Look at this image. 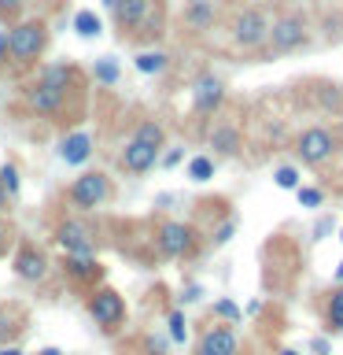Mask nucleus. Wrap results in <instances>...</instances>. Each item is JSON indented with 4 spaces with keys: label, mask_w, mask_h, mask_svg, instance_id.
Listing matches in <instances>:
<instances>
[{
    "label": "nucleus",
    "mask_w": 343,
    "mask_h": 355,
    "mask_svg": "<svg viewBox=\"0 0 343 355\" xmlns=\"http://www.w3.org/2000/svg\"><path fill=\"white\" fill-rule=\"evenodd\" d=\"M163 144H166V130H163V122L144 119L140 126L129 133V141L122 144V152H118V166H122L126 174H148L151 166L159 163Z\"/></svg>",
    "instance_id": "nucleus-1"
},
{
    "label": "nucleus",
    "mask_w": 343,
    "mask_h": 355,
    "mask_svg": "<svg viewBox=\"0 0 343 355\" xmlns=\"http://www.w3.org/2000/svg\"><path fill=\"white\" fill-rule=\"evenodd\" d=\"M48 49V22L44 19H15L8 30V60L15 67H33Z\"/></svg>",
    "instance_id": "nucleus-2"
},
{
    "label": "nucleus",
    "mask_w": 343,
    "mask_h": 355,
    "mask_svg": "<svg viewBox=\"0 0 343 355\" xmlns=\"http://www.w3.org/2000/svg\"><path fill=\"white\" fill-rule=\"evenodd\" d=\"M85 311L104 333H118L129 318L126 300H122V293H115L111 285H93V293L85 300Z\"/></svg>",
    "instance_id": "nucleus-3"
},
{
    "label": "nucleus",
    "mask_w": 343,
    "mask_h": 355,
    "mask_svg": "<svg viewBox=\"0 0 343 355\" xmlns=\"http://www.w3.org/2000/svg\"><path fill=\"white\" fill-rule=\"evenodd\" d=\"M155 0H118L115 8V26L122 37H159V15L151 19Z\"/></svg>",
    "instance_id": "nucleus-4"
},
{
    "label": "nucleus",
    "mask_w": 343,
    "mask_h": 355,
    "mask_svg": "<svg viewBox=\"0 0 343 355\" xmlns=\"http://www.w3.org/2000/svg\"><path fill=\"white\" fill-rule=\"evenodd\" d=\"M111 196H115V185H111V178L104 171H85L66 185V200H71L77 211H96V207H104Z\"/></svg>",
    "instance_id": "nucleus-5"
},
{
    "label": "nucleus",
    "mask_w": 343,
    "mask_h": 355,
    "mask_svg": "<svg viewBox=\"0 0 343 355\" xmlns=\"http://www.w3.org/2000/svg\"><path fill=\"white\" fill-rule=\"evenodd\" d=\"M155 244H159V252L166 259H192L199 252V233H196V226H188V222L166 218V222H159V230H155Z\"/></svg>",
    "instance_id": "nucleus-6"
},
{
    "label": "nucleus",
    "mask_w": 343,
    "mask_h": 355,
    "mask_svg": "<svg viewBox=\"0 0 343 355\" xmlns=\"http://www.w3.org/2000/svg\"><path fill=\"white\" fill-rule=\"evenodd\" d=\"M340 152V133L328 126H310L295 137V155L303 166H321Z\"/></svg>",
    "instance_id": "nucleus-7"
},
{
    "label": "nucleus",
    "mask_w": 343,
    "mask_h": 355,
    "mask_svg": "<svg viewBox=\"0 0 343 355\" xmlns=\"http://www.w3.org/2000/svg\"><path fill=\"white\" fill-rule=\"evenodd\" d=\"M306 19L295 15V11H288V15H277L270 22V30H266V49L270 52H295L306 44Z\"/></svg>",
    "instance_id": "nucleus-8"
},
{
    "label": "nucleus",
    "mask_w": 343,
    "mask_h": 355,
    "mask_svg": "<svg viewBox=\"0 0 343 355\" xmlns=\"http://www.w3.org/2000/svg\"><path fill=\"white\" fill-rule=\"evenodd\" d=\"M266 30H270V19H266L262 8H243L237 19H232V44L243 52H254L266 44Z\"/></svg>",
    "instance_id": "nucleus-9"
},
{
    "label": "nucleus",
    "mask_w": 343,
    "mask_h": 355,
    "mask_svg": "<svg viewBox=\"0 0 343 355\" xmlns=\"http://www.w3.org/2000/svg\"><path fill=\"white\" fill-rule=\"evenodd\" d=\"M55 244L63 248V255H96V233L77 218H63L55 226Z\"/></svg>",
    "instance_id": "nucleus-10"
},
{
    "label": "nucleus",
    "mask_w": 343,
    "mask_h": 355,
    "mask_svg": "<svg viewBox=\"0 0 343 355\" xmlns=\"http://www.w3.org/2000/svg\"><path fill=\"white\" fill-rule=\"evenodd\" d=\"M225 104V82L214 71H203L192 82V107L196 115H214V111Z\"/></svg>",
    "instance_id": "nucleus-11"
},
{
    "label": "nucleus",
    "mask_w": 343,
    "mask_h": 355,
    "mask_svg": "<svg viewBox=\"0 0 343 355\" xmlns=\"http://www.w3.org/2000/svg\"><path fill=\"white\" fill-rule=\"evenodd\" d=\"M15 277L19 282H30V285H37L48 277V255H44L33 241H22L19 244V252H15Z\"/></svg>",
    "instance_id": "nucleus-12"
},
{
    "label": "nucleus",
    "mask_w": 343,
    "mask_h": 355,
    "mask_svg": "<svg viewBox=\"0 0 343 355\" xmlns=\"http://www.w3.org/2000/svg\"><path fill=\"white\" fill-rule=\"evenodd\" d=\"M196 355H240L237 329L221 326V322L207 326L203 333H199V340H196Z\"/></svg>",
    "instance_id": "nucleus-13"
},
{
    "label": "nucleus",
    "mask_w": 343,
    "mask_h": 355,
    "mask_svg": "<svg viewBox=\"0 0 343 355\" xmlns=\"http://www.w3.org/2000/svg\"><path fill=\"white\" fill-rule=\"evenodd\" d=\"M26 104L37 111V115H44V119H59L63 107H66V93L37 78L33 85H26Z\"/></svg>",
    "instance_id": "nucleus-14"
},
{
    "label": "nucleus",
    "mask_w": 343,
    "mask_h": 355,
    "mask_svg": "<svg viewBox=\"0 0 343 355\" xmlns=\"http://www.w3.org/2000/svg\"><path fill=\"white\" fill-rule=\"evenodd\" d=\"M63 274L71 277L74 285H100L104 277V266H100L96 255H63Z\"/></svg>",
    "instance_id": "nucleus-15"
},
{
    "label": "nucleus",
    "mask_w": 343,
    "mask_h": 355,
    "mask_svg": "<svg viewBox=\"0 0 343 355\" xmlns=\"http://www.w3.org/2000/svg\"><path fill=\"white\" fill-rule=\"evenodd\" d=\"M89 155H93V133L74 130L59 141V159L66 166H82V163H89Z\"/></svg>",
    "instance_id": "nucleus-16"
},
{
    "label": "nucleus",
    "mask_w": 343,
    "mask_h": 355,
    "mask_svg": "<svg viewBox=\"0 0 343 355\" xmlns=\"http://www.w3.org/2000/svg\"><path fill=\"white\" fill-rule=\"evenodd\" d=\"M26 329V315L19 304H0V344H15Z\"/></svg>",
    "instance_id": "nucleus-17"
},
{
    "label": "nucleus",
    "mask_w": 343,
    "mask_h": 355,
    "mask_svg": "<svg viewBox=\"0 0 343 355\" xmlns=\"http://www.w3.org/2000/svg\"><path fill=\"white\" fill-rule=\"evenodd\" d=\"M207 144L214 148V155H237V152H240V144H243V137H240V130H237V126H229V122H218V126L210 130Z\"/></svg>",
    "instance_id": "nucleus-18"
},
{
    "label": "nucleus",
    "mask_w": 343,
    "mask_h": 355,
    "mask_svg": "<svg viewBox=\"0 0 343 355\" xmlns=\"http://www.w3.org/2000/svg\"><path fill=\"white\" fill-rule=\"evenodd\" d=\"M214 19H218L214 0H188L185 4V26L188 30H210Z\"/></svg>",
    "instance_id": "nucleus-19"
},
{
    "label": "nucleus",
    "mask_w": 343,
    "mask_h": 355,
    "mask_svg": "<svg viewBox=\"0 0 343 355\" xmlns=\"http://www.w3.org/2000/svg\"><path fill=\"white\" fill-rule=\"evenodd\" d=\"M133 67H137L140 74H163L166 67H170V55L163 49H144V52L133 55Z\"/></svg>",
    "instance_id": "nucleus-20"
},
{
    "label": "nucleus",
    "mask_w": 343,
    "mask_h": 355,
    "mask_svg": "<svg viewBox=\"0 0 343 355\" xmlns=\"http://www.w3.org/2000/svg\"><path fill=\"white\" fill-rule=\"evenodd\" d=\"M325 329L343 333V285H336L325 300Z\"/></svg>",
    "instance_id": "nucleus-21"
},
{
    "label": "nucleus",
    "mask_w": 343,
    "mask_h": 355,
    "mask_svg": "<svg viewBox=\"0 0 343 355\" xmlns=\"http://www.w3.org/2000/svg\"><path fill=\"white\" fill-rule=\"evenodd\" d=\"M41 82H48L55 89H63V93H71V85H74V67H66V63H48V67H41Z\"/></svg>",
    "instance_id": "nucleus-22"
},
{
    "label": "nucleus",
    "mask_w": 343,
    "mask_h": 355,
    "mask_svg": "<svg viewBox=\"0 0 343 355\" xmlns=\"http://www.w3.org/2000/svg\"><path fill=\"white\" fill-rule=\"evenodd\" d=\"M100 30H104V26H100V15H96V11H77V15H74V33H77V37H96V33Z\"/></svg>",
    "instance_id": "nucleus-23"
},
{
    "label": "nucleus",
    "mask_w": 343,
    "mask_h": 355,
    "mask_svg": "<svg viewBox=\"0 0 343 355\" xmlns=\"http://www.w3.org/2000/svg\"><path fill=\"white\" fill-rule=\"evenodd\" d=\"M188 178L192 182H210L214 178V155H192L188 159Z\"/></svg>",
    "instance_id": "nucleus-24"
},
{
    "label": "nucleus",
    "mask_w": 343,
    "mask_h": 355,
    "mask_svg": "<svg viewBox=\"0 0 343 355\" xmlns=\"http://www.w3.org/2000/svg\"><path fill=\"white\" fill-rule=\"evenodd\" d=\"M0 189H4V193L11 196V200H19V189H22V178H19V166L15 163H4L0 166Z\"/></svg>",
    "instance_id": "nucleus-25"
},
{
    "label": "nucleus",
    "mask_w": 343,
    "mask_h": 355,
    "mask_svg": "<svg viewBox=\"0 0 343 355\" xmlns=\"http://www.w3.org/2000/svg\"><path fill=\"white\" fill-rule=\"evenodd\" d=\"M96 82L100 85H115L118 82V63L115 60H111V55H104V60H96Z\"/></svg>",
    "instance_id": "nucleus-26"
},
{
    "label": "nucleus",
    "mask_w": 343,
    "mask_h": 355,
    "mask_svg": "<svg viewBox=\"0 0 343 355\" xmlns=\"http://www.w3.org/2000/svg\"><path fill=\"white\" fill-rule=\"evenodd\" d=\"M273 182H277V189H299L303 182H299V171L295 166H277L273 171Z\"/></svg>",
    "instance_id": "nucleus-27"
},
{
    "label": "nucleus",
    "mask_w": 343,
    "mask_h": 355,
    "mask_svg": "<svg viewBox=\"0 0 343 355\" xmlns=\"http://www.w3.org/2000/svg\"><path fill=\"white\" fill-rule=\"evenodd\" d=\"M295 196H299V204H303V207H321V204H325V193L314 189V185H299Z\"/></svg>",
    "instance_id": "nucleus-28"
},
{
    "label": "nucleus",
    "mask_w": 343,
    "mask_h": 355,
    "mask_svg": "<svg viewBox=\"0 0 343 355\" xmlns=\"http://www.w3.org/2000/svg\"><path fill=\"white\" fill-rule=\"evenodd\" d=\"M144 355H170V340L166 337H155V333H148V337L140 340Z\"/></svg>",
    "instance_id": "nucleus-29"
},
{
    "label": "nucleus",
    "mask_w": 343,
    "mask_h": 355,
    "mask_svg": "<svg viewBox=\"0 0 343 355\" xmlns=\"http://www.w3.org/2000/svg\"><path fill=\"white\" fill-rule=\"evenodd\" d=\"M188 337V318H185V311H170V340L181 344Z\"/></svg>",
    "instance_id": "nucleus-30"
},
{
    "label": "nucleus",
    "mask_w": 343,
    "mask_h": 355,
    "mask_svg": "<svg viewBox=\"0 0 343 355\" xmlns=\"http://www.w3.org/2000/svg\"><path fill=\"white\" fill-rule=\"evenodd\" d=\"M22 8H26V0H0V19L11 26V22L22 15Z\"/></svg>",
    "instance_id": "nucleus-31"
},
{
    "label": "nucleus",
    "mask_w": 343,
    "mask_h": 355,
    "mask_svg": "<svg viewBox=\"0 0 343 355\" xmlns=\"http://www.w3.org/2000/svg\"><path fill=\"white\" fill-rule=\"evenodd\" d=\"M214 315H218V318H229V322H240L243 311L232 304V300H218V304H214Z\"/></svg>",
    "instance_id": "nucleus-32"
},
{
    "label": "nucleus",
    "mask_w": 343,
    "mask_h": 355,
    "mask_svg": "<svg viewBox=\"0 0 343 355\" xmlns=\"http://www.w3.org/2000/svg\"><path fill=\"white\" fill-rule=\"evenodd\" d=\"M232 233H237V218H225V222H221V226L214 230V244H225Z\"/></svg>",
    "instance_id": "nucleus-33"
},
{
    "label": "nucleus",
    "mask_w": 343,
    "mask_h": 355,
    "mask_svg": "<svg viewBox=\"0 0 343 355\" xmlns=\"http://www.w3.org/2000/svg\"><path fill=\"white\" fill-rule=\"evenodd\" d=\"M8 244H11V226H8L4 218H0V255L8 252Z\"/></svg>",
    "instance_id": "nucleus-34"
},
{
    "label": "nucleus",
    "mask_w": 343,
    "mask_h": 355,
    "mask_svg": "<svg viewBox=\"0 0 343 355\" xmlns=\"http://www.w3.org/2000/svg\"><path fill=\"white\" fill-rule=\"evenodd\" d=\"M199 296H203V288H199V285H188L185 293H181V304H196Z\"/></svg>",
    "instance_id": "nucleus-35"
},
{
    "label": "nucleus",
    "mask_w": 343,
    "mask_h": 355,
    "mask_svg": "<svg viewBox=\"0 0 343 355\" xmlns=\"http://www.w3.org/2000/svg\"><path fill=\"white\" fill-rule=\"evenodd\" d=\"M310 352H314V355H328V340H325V337L310 340Z\"/></svg>",
    "instance_id": "nucleus-36"
},
{
    "label": "nucleus",
    "mask_w": 343,
    "mask_h": 355,
    "mask_svg": "<svg viewBox=\"0 0 343 355\" xmlns=\"http://www.w3.org/2000/svg\"><path fill=\"white\" fill-rule=\"evenodd\" d=\"M177 163H181V148H174V152L163 155V166H177Z\"/></svg>",
    "instance_id": "nucleus-37"
},
{
    "label": "nucleus",
    "mask_w": 343,
    "mask_h": 355,
    "mask_svg": "<svg viewBox=\"0 0 343 355\" xmlns=\"http://www.w3.org/2000/svg\"><path fill=\"white\" fill-rule=\"evenodd\" d=\"M8 63V30H0V67Z\"/></svg>",
    "instance_id": "nucleus-38"
},
{
    "label": "nucleus",
    "mask_w": 343,
    "mask_h": 355,
    "mask_svg": "<svg viewBox=\"0 0 343 355\" xmlns=\"http://www.w3.org/2000/svg\"><path fill=\"white\" fill-rule=\"evenodd\" d=\"M0 355H22L19 344H0Z\"/></svg>",
    "instance_id": "nucleus-39"
},
{
    "label": "nucleus",
    "mask_w": 343,
    "mask_h": 355,
    "mask_svg": "<svg viewBox=\"0 0 343 355\" xmlns=\"http://www.w3.org/2000/svg\"><path fill=\"white\" fill-rule=\"evenodd\" d=\"M328 230H332V218H321V222H317V230H314V233H317V237H321V233H328Z\"/></svg>",
    "instance_id": "nucleus-40"
},
{
    "label": "nucleus",
    "mask_w": 343,
    "mask_h": 355,
    "mask_svg": "<svg viewBox=\"0 0 343 355\" xmlns=\"http://www.w3.org/2000/svg\"><path fill=\"white\" fill-rule=\"evenodd\" d=\"M8 204H11V196L4 193V189H0V215H4V211H8Z\"/></svg>",
    "instance_id": "nucleus-41"
},
{
    "label": "nucleus",
    "mask_w": 343,
    "mask_h": 355,
    "mask_svg": "<svg viewBox=\"0 0 343 355\" xmlns=\"http://www.w3.org/2000/svg\"><path fill=\"white\" fill-rule=\"evenodd\" d=\"M37 355H63V352H59V348H41Z\"/></svg>",
    "instance_id": "nucleus-42"
},
{
    "label": "nucleus",
    "mask_w": 343,
    "mask_h": 355,
    "mask_svg": "<svg viewBox=\"0 0 343 355\" xmlns=\"http://www.w3.org/2000/svg\"><path fill=\"white\" fill-rule=\"evenodd\" d=\"M336 282L343 285V259H340V266H336Z\"/></svg>",
    "instance_id": "nucleus-43"
},
{
    "label": "nucleus",
    "mask_w": 343,
    "mask_h": 355,
    "mask_svg": "<svg viewBox=\"0 0 343 355\" xmlns=\"http://www.w3.org/2000/svg\"><path fill=\"white\" fill-rule=\"evenodd\" d=\"M281 355H299V352H295V348H284V352H281Z\"/></svg>",
    "instance_id": "nucleus-44"
},
{
    "label": "nucleus",
    "mask_w": 343,
    "mask_h": 355,
    "mask_svg": "<svg viewBox=\"0 0 343 355\" xmlns=\"http://www.w3.org/2000/svg\"><path fill=\"white\" fill-rule=\"evenodd\" d=\"M118 4V0H104V8H115Z\"/></svg>",
    "instance_id": "nucleus-45"
},
{
    "label": "nucleus",
    "mask_w": 343,
    "mask_h": 355,
    "mask_svg": "<svg viewBox=\"0 0 343 355\" xmlns=\"http://www.w3.org/2000/svg\"><path fill=\"white\" fill-rule=\"evenodd\" d=\"M340 241H343V230H340Z\"/></svg>",
    "instance_id": "nucleus-46"
}]
</instances>
